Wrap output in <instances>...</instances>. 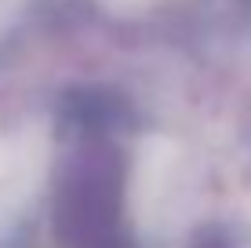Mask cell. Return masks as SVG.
<instances>
[{"label": "cell", "instance_id": "obj_1", "mask_svg": "<svg viewBox=\"0 0 251 248\" xmlns=\"http://www.w3.org/2000/svg\"><path fill=\"white\" fill-rule=\"evenodd\" d=\"M62 248H138L124 223V153L117 142H73L55 190Z\"/></svg>", "mask_w": 251, "mask_h": 248}, {"label": "cell", "instance_id": "obj_2", "mask_svg": "<svg viewBox=\"0 0 251 248\" xmlns=\"http://www.w3.org/2000/svg\"><path fill=\"white\" fill-rule=\"evenodd\" d=\"M135 110L120 91L109 88H69L58 99V132L69 142H117L131 132Z\"/></svg>", "mask_w": 251, "mask_h": 248}, {"label": "cell", "instance_id": "obj_3", "mask_svg": "<svg viewBox=\"0 0 251 248\" xmlns=\"http://www.w3.org/2000/svg\"><path fill=\"white\" fill-rule=\"evenodd\" d=\"M193 248H233V237L222 226H204L201 234L193 237Z\"/></svg>", "mask_w": 251, "mask_h": 248}]
</instances>
